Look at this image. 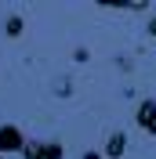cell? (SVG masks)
Returning a JSON list of instances; mask_svg holds the SVG:
<instances>
[{
    "label": "cell",
    "mask_w": 156,
    "mask_h": 159,
    "mask_svg": "<svg viewBox=\"0 0 156 159\" xmlns=\"http://www.w3.org/2000/svg\"><path fill=\"white\" fill-rule=\"evenodd\" d=\"M22 159H66L62 141H26Z\"/></svg>",
    "instance_id": "6da1fadb"
},
{
    "label": "cell",
    "mask_w": 156,
    "mask_h": 159,
    "mask_svg": "<svg viewBox=\"0 0 156 159\" xmlns=\"http://www.w3.org/2000/svg\"><path fill=\"white\" fill-rule=\"evenodd\" d=\"M22 148H26V134H22V127H15V123H0V156L22 152Z\"/></svg>",
    "instance_id": "7a4b0ae2"
},
{
    "label": "cell",
    "mask_w": 156,
    "mask_h": 159,
    "mask_svg": "<svg viewBox=\"0 0 156 159\" xmlns=\"http://www.w3.org/2000/svg\"><path fill=\"white\" fill-rule=\"evenodd\" d=\"M134 123L145 130L149 138H156V101H153V98H142V101H138V109H134Z\"/></svg>",
    "instance_id": "3957f363"
},
{
    "label": "cell",
    "mask_w": 156,
    "mask_h": 159,
    "mask_svg": "<svg viewBox=\"0 0 156 159\" xmlns=\"http://www.w3.org/2000/svg\"><path fill=\"white\" fill-rule=\"evenodd\" d=\"M124 152H127V134L124 130H113V134L105 138V152H102V156L105 159H120Z\"/></svg>",
    "instance_id": "277c9868"
},
{
    "label": "cell",
    "mask_w": 156,
    "mask_h": 159,
    "mask_svg": "<svg viewBox=\"0 0 156 159\" xmlns=\"http://www.w3.org/2000/svg\"><path fill=\"white\" fill-rule=\"evenodd\" d=\"M22 25H26V22H22V15H11V18L4 22V33H7V36H18Z\"/></svg>",
    "instance_id": "5b68a950"
},
{
    "label": "cell",
    "mask_w": 156,
    "mask_h": 159,
    "mask_svg": "<svg viewBox=\"0 0 156 159\" xmlns=\"http://www.w3.org/2000/svg\"><path fill=\"white\" fill-rule=\"evenodd\" d=\"M73 58H76V61H87L91 51H87V47H76V51H73Z\"/></svg>",
    "instance_id": "8992f818"
},
{
    "label": "cell",
    "mask_w": 156,
    "mask_h": 159,
    "mask_svg": "<svg viewBox=\"0 0 156 159\" xmlns=\"http://www.w3.org/2000/svg\"><path fill=\"white\" fill-rule=\"evenodd\" d=\"M149 36L156 40V15H153V18H149Z\"/></svg>",
    "instance_id": "52a82bcc"
},
{
    "label": "cell",
    "mask_w": 156,
    "mask_h": 159,
    "mask_svg": "<svg viewBox=\"0 0 156 159\" xmlns=\"http://www.w3.org/2000/svg\"><path fill=\"white\" fill-rule=\"evenodd\" d=\"M84 159H105L102 152H84Z\"/></svg>",
    "instance_id": "ba28073f"
}]
</instances>
